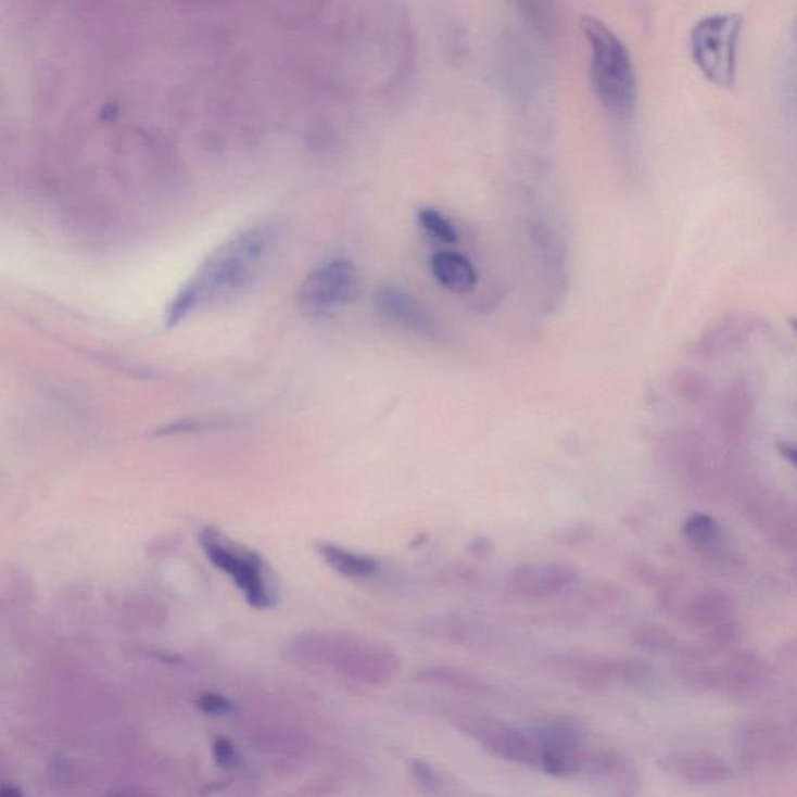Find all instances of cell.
I'll use <instances>...</instances> for the list:
<instances>
[{
  "label": "cell",
  "mask_w": 797,
  "mask_h": 797,
  "mask_svg": "<svg viewBox=\"0 0 797 797\" xmlns=\"http://www.w3.org/2000/svg\"><path fill=\"white\" fill-rule=\"evenodd\" d=\"M276 235L270 225L251 226L218 246L168 305V325H178L246 289L267 262Z\"/></svg>",
  "instance_id": "1"
},
{
  "label": "cell",
  "mask_w": 797,
  "mask_h": 797,
  "mask_svg": "<svg viewBox=\"0 0 797 797\" xmlns=\"http://www.w3.org/2000/svg\"><path fill=\"white\" fill-rule=\"evenodd\" d=\"M581 28L591 46L595 96L613 116L630 117L637 106V77L627 46L597 17H584Z\"/></svg>",
  "instance_id": "2"
},
{
  "label": "cell",
  "mask_w": 797,
  "mask_h": 797,
  "mask_svg": "<svg viewBox=\"0 0 797 797\" xmlns=\"http://www.w3.org/2000/svg\"><path fill=\"white\" fill-rule=\"evenodd\" d=\"M312 653L332 663L352 681L383 685L401 671V657L390 646L350 634H321L312 641Z\"/></svg>",
  "instance_id": "3"
},
{
  "label": "cell",
  "mask_w": 797,
  "mask_h": 797,
  "mask_svg": "<svg viewBox=\"0 0 797 797\" xmlns=\"http://www.w3.org/2000/svg\"><path fill=\"white\" fill-rule=\"evenodd\" d=\"M200 542L210 561L235 580L248 605L258 610L276 605L278 591L273 583L271 570L258 553L237 544L212 527L201 531Z\"/></svg>",
  "instance_id": "4"
},
{
  "label": "cell",
  "mask_w": 797,
  "mask_h": 797,
  "mask_svg": "<svg viewBox=\"0 0 797 797\" xmlns=\"http://www.w3.org/2000/svg\"><path fill=\"white\" fill-rule=\"evenodd\" d=\"M743 20L739 14H716L695 25L692 52L696 66L718 88H734Z\"/></svg>",
  "instance_id": "5"
},
{
  "label": "cell",
  "mask_w": 797,
  "mask_h": 797,
  "mask_svg": "<svg viewBox=\"0 0 797 797\" xmlns=\"http://www.w3.org/2000/svg\"><path fill=\"white\" fill-rule=\"evenodd\" d=\"M544 666L559 680L589 692L608 691L616 684H638L648 676L646 667L633 659L603 656L583 649L553 653L545 659Z\"/></svg>",
  "instance_id": "6"
},
{
  "label": "cell",
  "mask_w": 797,
  "mask_h": 797,
  "mask_svg": "<svg viewBox=\"0 0 797 797\" xmlns=\"http://www.w3.org/2000/svg\"><path fill=\"white\" fill-rule=\"evenodd\" d=\"M451 723L497 759L523 767H540V748L531 732H522L504 721L472 712H455Z\"/></svg>",
  "instance_id": "7"
},
{
  "label": "cell",
  "mask_w": 797,
  "mask_h": 797,
  "mask_svg": "<svg viewBox=\"0 0 797 797\" xmlns=\"http://www.w3.org/2000/svg\"><path fill=\"white\" fill-rule=\"evenodd\" d=\"M540 748L537 770L558 779L583 777L589 748L586 734L569 718H553L531 731Z\"/></svg>",
  "instance_id": "8"
},
{
  "label": "cell",
  "mask_w": 797,
  "mask_h": 797,
  "mask_svg": "<svg viewBox=\"0 0 797 797\" xmlns=\"http://www.w3.org/2000/svg\"><path fill=\"white\" fill-rule=\"evenodd\" d=\"M360 278L350 261L337 258L321 265L305 278L300 289L301 312L307 317H326L330 312L357 298Z\"/></svg>",
  "instance_id": "9"
},
{
  "label": "cell",
  "mask_w": 797,
  "mask_h": 797,
  "mask_svg": "<svg viewBox=\"0 0 797 797\" xmlns=\"http://www.w3.org/2000/svg\"><path fill=\"white\" fill-rule=\"evenodd\" d=\"M580 583V573L566 562H526L515 567L505 580L506 594L526 602L561 597Z\"/></svg>",
  "instance_id": "10"
},
{
  "label": "cell",
  "mask_w": 797,
  "mask_h": 797,
  "mask_svg": "<svg viewBox=\"0 0 797 797\" xmlns=\"http://www.w3.org/2000/svg\"><path fill=\"white\" fill-rule=\"evenodd\" d=\"M376 305L383 317L412 332L427 339H437L440 333L437 321L430 317L429 312L408 293L387 287L376 293Z\"/></svg>",
  "instance_id": "11"
},
{
  "label": "cell",
  "mask_w": 797,
  "mask_h": 797,
  "mask_svg": "<svg viewBox=\"0 0 797 797\" xmlns=\"http://www.w3.org/2000/svg\"><path fill=\"white\" fill-rule=\"evenodd\" d=\"M423 633L448 644L470 649H486L497 645L498 635L490 627L459 616L438 617L423 623Z\"/></svg>",
  "instance_id": "12"
},
{
  "label": "cell",
  "mask_w": 797,
  "mask_h": 797,
  "mask_svg": "<svg viewBox=\"0 0 797 797\" xmlns=\"http://www.w3.org/2000/svg\"><path fill=\"white\" fill-rule=\"evenodd\" d=\"M415 681L423 685L448 688L463 695L483 696L490 693L491 687L483 678L472 671L451 666H430L416 671Z\"/></svg>",
  "instance_id": "13"
},
{
  "label": "cell",
  "mask_w": 797,
  "mask_h": 797,
  "mask_svg": "<svg viewBox=\"0 0 797 797\" xmlns=\"http://www.w3.org/2000/svg\"><path fill=\"white\" fill-rule=\"evenodd\" d=\"M317 552L330 569L350 580H368L379 572V561L375 556L350 551L332 542H321Z\"/></svg>",
  "instance_id": "14"
},
{
  "label": "cell",
  "mask_w": 797,
  "mask_h": 797,
  "mask_svg": "<svg viewBox=\"0 0 797 797\" xmlns=\"http://www.w3.org/2000/svg\"><path fill=\"white\" fill-rule=\"evenodd\" d=\"M434 279L454 293H469L476 289L479 278L476 268L461 254L443 251L437 253L430 262Z\"/></svg>",
  "instance_id": "15"
},
{
  "label": "cell",
  "mask_w": 797,
  "mask_h": 797,
  "mask_svg": "<svg viewBox=\"0 0 797 797\" xmlns=\"http://www.w3.org/2000/svg\"><path fill=\"white\" fill-rule=\"evenodd\" d=\"M662 767L670 773L680 774L688 781H718L728 774L726 767L717 759L706 756H671L660 760Z\"/></svg>",
  "instance_id": "16"
},
{
  "label": "cell",
  "mask_w": 797,
  "mask_h": 797,
  "mask_svg": "<svg viewBox=\"0 0 797 797\" xmlns=\"http://www.w3.org/2000/svg\"><path fill=\"white\" fill-rule=\"evenodd\" d=\"M542 35H551L556 25V0H508Z\"/></svg>",
  "instance_id": "17"
},
{
  "label": "cell",
  "mask_w": 797,
  "mask_h": 797,
  "mask_svg": "<svg viewBox=\"0 0 797 797\" xmlns=\"http://www.w3.org/2000/svg\"><path fill=\"white\" fill-rule=\"evenodd\" d=\"M684 533L688 540L695 542L696 545H713L720 537V528L716 520L706 515H695L685 522Z\"/></svg>",
  "instance_id": "18"
},
{
  "label": "cell",
  "mask_w": 797,
  "mask_h": 797,
  "mask_svg": "<svg viewBox=\"0 0 797 797\" xmlns=\"http://www.w3.org/2000/svg\"><path fill=\"white\" fill-rule=\"evenodd\" d=\"M410 774L413 782L423 793L437 795V793L444 792L446 782H444L441 771H438L432 763L426 762V760H413L410 763Z\"/></svg>",
  "instance_id": "19"
},
{
  "label": "cell",
  "mask_w": 797,
  "mask_h": 797,
  "mask_svg": "<svg viewBox=\"0 0 797 797\" xmlns=\"http://www.w3.org/2000/svg\"><path fill=\"white\" fill-rule=\"evenodd\" d=\"M419 224L441 242L455 243L458 240L457 228L441 212L430 210V207L422 210L419 212Z\"/></svg>",
  "instance_id": "20"
},
{
  "label": "cell",
  "mask_w": 797,
  "mask_h": 797,
  "mask_svg": "<svg viewBox=\"0 0 797 797\" xmlns=\"http://www.w3.org/2000/svg\"><path fill=\"white\" fill-rule=\"evenodd\" d=\"M631 638L635 645L641 646L646 651L660 653L667 651L673 645V638L669 633L657 627H637L631 633Z\"/></svg>",
  "instance_id": "21"
},
{
  "label": "cell",
  "mask_w": 797,
  "mask_h": 797,
  "mask_svg": "<svg viewBox=\"0 0 797 797\" xmlns=\"http://www.w3.org/2000/svg\"><path fill=\"white\" fill-rule=\"evenodd\" d=\"M197 707H199L201 712L214 717L228 716V713L235 710V706H232V703L228 698H225L224 695H218V693L211 692L203 693V695L199 696Z\"/></svg>",
  "instance_id": "22"
},
{
  "label": "cell",
  "mask_w": 797,
  "mask_h": 797,
  "mask_svg": "<svg viewBox=\"0 0 797 797\" xmlns=\"http://www.w3.org/2000/svg\"><path fill=\"white\" fill-rule=\"evenodd\" d=\"M214 757L215 762L220 764L222 768H235L239 763V757H237L236 748L232 743L226 738H217L214 743Z\"/></svg>",
  "instance_id": "23"
},
{
  "label": "cell",
  "mask_w": 797,
  "mask_h": 797,
  "mask_svg": "<svg viewBox=\"0 0 797 797\" xmlns=\"http://www.w3.org/2000/svg\"><path fill=\"white\" fill-rule=\"evenodd\" d=\"M591 528L586 526H578L567 530L566 533H564V536H561V542L564 545H569V547H581V545L591 541Z\"/></svg>",
  "instance_id": "24"
},
{
  "label": "cell",
  "mask_w": 797,
  "mask_h": 797,
  "mask_svg": "<svg viewBox=\"0 0 797 797\" xmlns=\"http://www.w3.org/2000/svg\"><path fill=\"white\" fill-rule=\"evenodd\" d=\"M443 577L451 584H472L476 581V572L466 566H452Z\"/></svg>",
  "instance_id": "25"
},
{
  "label": "cell",
  "mask_w": 797,
  "mask_h": 797,
  "mask_svg": "<svg viewBox=\"0 0 797 797\" xmlns=\"http://www.w3.org/2000/svg\"><path fill=\"white\" fill-rule=\"evenodd\" d=\"M469 552L473 558L486 559L488 556L493 553V544H491L490 540H486V537H477V540L470 544Z\"/></svg>",
  "instance_id": "26"
},
{
  "label": "cell",
  "mask_w": 797,
  "mask_h": 797,
  "mask_svg": "<svg viewBox=\"0 0 797 797\" xmlns=\"http://www.w3.org/2000/svg\"><path fill=\"white\" fill-rule=\"evenodd\" d=\"M779 451H781V454L784 455L786 459H789V461H792L797 468V446H793V444H781V446H779Z\"/></svg>",
  "instance_id": "27"
},
{
  "label": "cell",
  "mask_w": 797,
  "mask_h": 797,
  "mask_svg": "<svg viewBox=\"0 0 797 797\" xmlns=\"http://www.w3.org/2000/svg\"><path fill=\"white\" fill-rule=\"evenodd\" d=\"M0 793H2V796L5 797H21L23 796V793L17 792L16 788H12L9 784H3L2 789H0Z\"/></svg>",
  "instance_id": "28"
},
{
  "label": "cell",
  "mask_w": 797,
  "mask_h": 797,
  "mask_svg": "<svg viewBox=\"0 0 797 797\" xmlns=\"http://www.w3.org/2000/svg\"><path fill=\"white\" fill-rule=\"evenodd\" d=\"M796 34H797V27H796Z\"/></svg>",
  "instance_id": "29"
}]
</instances>
